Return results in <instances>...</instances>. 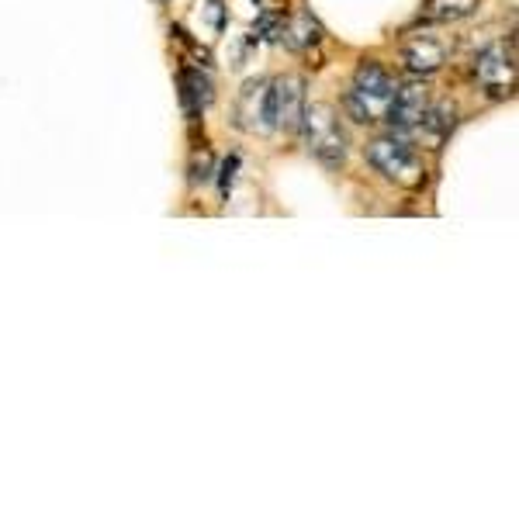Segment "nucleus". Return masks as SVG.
Here are the masks:
<instances>
[{
    "label": "nucleus",
    "instance_id": "f257e3e1",
    "mask_svg": "<svg viewBox=\"0 0 519 519\" xmlns=\"http://www.w3.org/2000/svg\"><path fill=\"white\" fill-rule=\"evenodd\" d=\"M395 87H398L395 77H391L385 66L374 63V59H364V63L357 66V77H353V84L343 97L346 115L360 125L385 122L388 104H391V97H395Z\"/></svg>",
    "mask_w": 519,
    "mask_h": 519
},
{
    "label": "nucleus",
    "instance_id": "f03ea898",
    "mask_svg": "<svg viewBox=\"0 0 519 519\" xmlns=\"http://www.w3.org/2000/svg\"><path fill=\"white\" fill-rule=\"evenodd\" d=\"M302 135H305V146L322 167L329 170H340L346 160V132L336 118V111L329 104H305L302 111Z\"/></svg>",
    "mask_w": 519,
    "mask_h": 519
},
{
    "label": "nucleus",
    "instance_id": "7ed1b4c3",
    "mask_svg": "<svg viewBox=\"0 0 519 519\" xmlns=\"http://www.w3.org/2000/svg\"><path fill=\"white\" fill-rule=\"evenodd\" d=\"M364 156L381 177L395 180V184L402 187H419L426 177L423 160L416 156V149L405 139H395V135H391V139H374L371 146L364 149Z\"/></svg>",
    "mask_w": 519,
    "mask_h": 519
},
{
    "label": "nucleus",
    "instance_id": "20e7f679",
    "mask_svg": "<svg viewBox=\"0 0 519 519\" xmlns=\"http://www.w3.org/2000/svg\"><path fill=\"white\" fill-rule=\"evenodd\" d=\"M236 125L246 132H274V104H270V84L267 80H250L239 90L236 101Z\"/></svg>",
    "mask_w": 519,
    "mask_h": 519
},
{
    "label": "nucleus",
    "instance_id": "39448f33",
    "mask_svg": "<svg viewBox=\"0 0 519 519\" xmlns=\"http://www.w3.org/2000/svg\"><path fill=\"white\" fill-rule=\"evenodd\" d=\"M270 104H274V129L298 132L305 111V80L281 77L270 84Z\"/></svg>",
    "mask_w": 519,
    "mask_h": 519
},
{
    "label": "nucleus",
    "instance_id": "423d86ee",
    "mask_svg": "<svg viewBox=\"0 0 519 519\" xmlns=\"http://www.w3.org/2000/svg\"><path fill=\"white\" fill-rule=\"evenodd\" d=\"M426 108H430V90H426V84L395 87V97H391V104H388L385 122H391L395 132L409 135L419 125V118H423Z\"/></svg>",
    "mask_w": 519,
    "mask_h": 519
},
{
    "label": "nucleus",
    "instance_id": "0eeeda50",
    "mask_svg": "<svg viewBox=\"0 0 519 519\" xmlns=\"http://www.w3.org/2000/svg\"><path fill=\"white\" fill-rule=\"evenodd\" d=\"M475 77L481 80L485 90L502 94V90L513 87V56H506L499 45H488V49H481L475 59Z\"/></svg>",
    "mask_w": 519,
    "mask_h": 519
},
{
    "label": "nucleus",
    "instance_id": "6e6552de",
    "mask_svg": "<svg viewBox=\"0 0 519 519\" xmlns=\"http://www.w3.org/2000/svg\"><path fill=\"white\" fill-rule=\"evenodd\" d=\"M180 101H184L187 115L198 118L212 104V80L201 77V70H194V66L180 70Z\"/></svg>",
    "mask_w": 519,
    "mask_h": 519
},
{
    "label": "nucleus",
    "instance_id": "1a4fd4ad",
    "mask_svg": "<svg viewBox=\"0 0 519 519\" xmlns=\"http://www.w3.org/2000/svg\"><path fill=\"white\" fill-rule=\"evenodd\" d=\"M450 129H454V108H450V104H430L409 135H419V139H426L430 146H440L450 135Z\"/></svg>",
    "mask_w": 519,
    "mask_h": 519
},
{
    "label": "nucleus",
    "instance_id": "9d476101",
    "mask_svg": "<svg viewBox=\"0 0 519 519\" xmlns=\"http://www.w3.org/2000/svg\"><path fill=\"white\" fill-rule=\"evenodd\" d=\"M402 63L409 66L412 73H433V70H440V66H443V45L419 35V39L405 42Z\"/></svg>",
    "mask_w": 519,
    "mask_h": 519
},
{
    "label": "nucleus",
    "instance_id": "9b49d317",
    "mask_svg": "<svg viewBox=\"0 0 519 519\" xmlns=\"http://www.w3.org/2000/svg\"><path fill=\"white\" fill-rule=\"evenodd\" d=\"M281 42H288L291 49H312L315 42H319V25L312 21V14L308 11H298L295 18L288 21V25H281Z\"/></svg>",
    "mask_w": 519,
    "mask_h": 519
},
{
    "label": "nucleus",
    "instance_id": "f8f14e48",
    "mask_svg": "<svg viewBox=\"0 0 519 519\" xmlns=\"http://www.w3.org/2000/svg\"><path fill=\"white\" fill-rule=\"evenodd\" d=\"M478 7V0H430V14L440 21H454V18H464Z\"/></svg>",
    "mask_w": 519,
    "mask_h": 519
},
{
    "label": "nucleus",
    "instance_id": "ddd939ff",
    "mask_svg": "<svg viewBox=\"0 0 519 519\" xmlns=\"http://www.w3.org/2000/svg\"><path fill=\"white\" fill-rule=\"evenodd\" d=\"M236 167H239V160L236 156H232V160H225V167H222V194H229V184H232V173H236Z\"/></svg>",
    "mask_w": 519,
    "mask_h": 519
}]
</instances>
